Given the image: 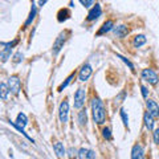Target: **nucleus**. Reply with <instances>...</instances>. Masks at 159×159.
I'll list each match as a JSON object with an SVG mask.
<instances>
[{
  "label": "nucleus",
  "instance_id": "f257e3e1",
  "mask_svg": "<svg viewBox=\"0 0 159 159\" xmlns=\"http://www.w3.org/2000/svg\"><path fill=\"white\" fill-rule=\"evenodd\" d=\"M92 114H93L94 122L98 123V125H102V123L106 121L105 106H103V102L98 97L92 99Z\"/></svg>",
  "mask_w": 159,
  "mask_h": 159
},
{
  "label": "nucleus",
  "instance_id": "f03ea898",
  "mask_svg": "<svg viewBox=\"0 0 159 159\" xmlns=\"http://www.w3.org/2000/svg\"><path fill=\"white\" fill-rule=\"evenodd\" d=\"M69 34V32L68 31H64V32H61L58 34V37L56 39V41H54V44H53V49H52V54L53 56H57V54L60 53V51L64 48V44H65V41H66V36Z\"/></svg>",
  "mask_w": 159,
  "mask_h": 159
},
{
  "label": "nucleus",
  "instance_id": "7ed1b4c3",
  "mask_svg": "<svg viewBox=\"0 0 159 159\" xmlns=\"http://www.w3.org/2000/svg\"><path fill=\"white\" fill-rule=\"evenodd\" d=\"M141 76H142V80H145V81H147L148 84H151V85H158V82H159V77H158V74L155 70H152V69L150 68H147V69H143L142 73H141Z\"/></svg>",
  "mask_w": 159,
  "mask_h": 159
},
{
  "label": "nucleus",
  "instance_id": "20e7f679",
  "mask_svg": "<svg viewBox=\"0 0 159 159\" xmlns=\"http://www.w3.org/2000/svg\"><path fill=\"white\" fill-rule=\"evenodd\" d=\"M85 98H86V92L84 88H78L76 93H74V107L81 109L85 105Z\"/></svg>",
  "mask_w": 159,
  "mask_h": 159
},
{
  "label": "nucleus",
  "instance_id": "39448f33",
  "mask_svg": "<svg viewBox=\"0 0 159 159\" xmlns=\"http://www.w3.org/2000/svg\"><path fill=\"white\" fill-rule=\"evenodd\" d=\"M92 73H93V69H92L90 64H89V62L84 64L82 68H81V70H80V73H78V81H81V82L88 81L89 77L92 76Z\"/></svg>",
  "mask_w": 159,
  "mask_h": 159
},
{
  "label": "nucleus",
  "instance_id": "423d86ee",
  "mask_svg": "<svg viewBox=\"0 0 159 159\" xmlns=\"http://www.w3.org/2000/svg\"><path fill=\"white\" fill-rule=\"evenodd\" d=\"M7 85H8V88H9V90H11L13 94H19L20 89H21V82H20V80H19L17 76L9 77Z\"/></svg>",
  "mask_w": 159,
  "mask_h": 159
},
{
  "label": "nucleus",
  "instance_id": "0eeeda50",
  "mask_svg": "<svg viewBox=\"0 0 159 159\" xmlns=\"http://www.w3.org/2000/svg\"><path fill=\"white\" fill-rule=\"evenodd\" d=\"M68 116H69V103L68 101L61 102V105H60V109H58V117H60V121L62 123H65L68 121Z\"/></svg>",
  "mask_w": 159,
  "mask_h": 159
},
{
  "label": "nucleus",
  "instance_id": "6e6552de",
  "mask_svg": "<svg viewBox=\"0 0 159 159\" xmlns=\"http://www.w3.org/2000/svg\"><path fill=\"white\" fill-rule=\"evenodd\" d=\"M101 13H102V8L97 3V4H94V6H93V8H90V11H89V13H88L86 20H88V21H94V20H97L99 16H101Z\"/></svg>",
  "mask_w": 159,
  "mask_h": 159
},
{
  "label": "nucleus",
  "instance_id": "1a4fd4ad",
  "mask_svg": "<svg viewBox=\"0 0 159 159\" xmlns=\"http://www.w3.org/2000/svg\"><path fill=\"white\" fill-rule=\"evenodd\" d=\"M146 105H147V111L150 113L154 118H158L159 117V105L158 103L155 101H152V99H147Z\"/></svg>",
  "mask_w": 159,
  "mask_h": 159
},
{
  "label": "nucleus",
  "instance_id": "9d476101",
  "mask_svg": "<svg viewBox=\"0 0 159 159\" xmlns=\"http://www.w3.org/2000/svg\"><path fill=\"white\" fill-rule=\"evenodd\" d=\"M131 159H145V151L141 145H134L131 148Z\"/></svg>",
  "mask_w": 159,
  "mask_h": 159
},
{
  "label": "nucleus",
  "instance_id": "9b49d317",
  "mask_svg": "<svg viewBox=\"0 0 159 159\" xmlns=\"http://www.w3.org/2000/svg\"><path fill=\"white\" fill-rule=\"evenodd\" d=\"M113 28H114L113 20H106V21L102 24V27L99 28V31L97 32V36H102V34H105V33H107V32H110Z\"/></svg>",
  "mask_w": 159,
  "mask_h": 159
},
{
  "label": "nucleus",
  "instance_id": "f8f14e48",
  "mask_svg": "<svg viewBox=\"0 0 159 159\" xmlns=\"http://www.w3.org/2000/svg\"><path fill=\"white\" fill-rule=\"evenodd\" d=\"M78 159H96V154L89 148H80L78 151Z\"/></svg>",
  "mask_w": 159,
  "mask_h": 159
},
{
  "label": "nucleus",
  "instance_id": "ddd939ff",
  "mask_svg": "<svg viewBox=\"0 0 159 159\" xmlns=\"http://www.w3.org/2000/svg\"><path fill=\"white\" fill-rule=\"evenodd\" d=\"M143 121H145V126L147 130L152 131L154 130V117L148 111H145V114H143Z\"/></svg>",
  "mask_w": 159,
  "mask_h": 159
},
{
  "label": "nucleus",
  "instance_id": "4468645a",
  "mask_svg": "<svg viewBox=\"0 0 159 159\" xmlns=\"http://www.w3.org/2000/svg\"><path fill=\"white\" fill-rule=\"evenodd\" d=\"M113 32H114V34H116L117 37H119V39H123L126 36V34L129 33V29H127V27L126 25H117V27H114L113 28Z\"/></svg>",
  "mask_w": 159,
  "mask_h": 159
},
{
  "label": "nucleus",
  "instance_id": "2eb2a0df",
  "mask_svg": "<svg viewBox=\"0 0 159 159\" xmlns=\"http://www.w3.org/2000/svg\"><path fill=\"white\" fill-rule=\"evenodd\" d=\"M147 43V39L145 34H137L135 37H134V41H133V45L135 48H141L142 45H145Z\"/></svg>",
  "mask_w": 159,
  "mask_h": 159
},
{
  "label": "nucleus",
  "instance_id": "dca6fc26",
  "mask_svg": "<svg viewBox=\"0 0 159 159\" xmlns=\"http://www.w3.org/2000/svg\"><path fill=\"white\" fill-rule=\"evenodd\" d=\"M53 150H54V152L57 154V157L58 158H64L65 157V148H64V145L61 142H56L53 145Z\"/></svg>",
  "mask_w": 159,
  "mask_h": 159
},
{
  "label": "nucleus",
  "instance_id": "f3484780",
  "mask_svg": "<svg viewBox=\"0 0 159 159\" xmlns=\"http://www.w3.org/2000/svg\"><path fill=\"white\" fill-rule=\"evenodd\" d=\"M4 48L2 52H0V58H2V61H7V60L11 57V51H12V48L11 47H8V45H6V44H3Z\"/></svg>",
  "mask_w": 159,
  "mask_h": 159
},
{
  "label": "nucleus",
  "instance_id": "a211bd4d",
  "mask_svg": "<svg viewBox=\"0 0 159 159\" xmlns=\"http://www.w3.org/2000/svg\"><path fill=\"white\" fill-rule=\"evenodd\" d=\"M57 16H58V17H57L58 21L62 23V21H65V20L69 19V16H70V12H69V9L62 8V9H60V12H58Z\"/></svg>",
  "mask_w": 159,
  "mask_h": 159
},
{
  "label": "nucleus",
  "instance_id": "6ab92c4d",
  "mask_svg": "<svg viewBox=\"0 0 159 159\" xmlns=\"http://www.w3.org/2000/svg\"><path fill=\"white\" fill-rule=\"evenodd\" d=\"M16 123L19 126H21L23 129L27 126V123H28V118H27V116L24 113H19L17 114V118H16Z\"/></svg>",
  "mask_w": 159,
  "mask_h": 159
},
{
  "label": "nucleus",
  "instance_id": "aec40b11",
  "mask_svg": "<svg viewBox=\"0 0 159 159\" xmlns=\"http://www.w3.org/2000/svg\"><path fill=\"white\" fill-rule=\"evenodd\" d=\"M36 13H37V8H36V6H34V4H32L31 12H29V16H28V19H27V21H25V24H24V25L28 27L29 24H31L33 20H34V17H36Z\"/></svg>",
  "mask_w": 159,
  "mask_h": 159
},
{
  "label": "nucleus",
  "instance_id": "412c9836",
  "mask_svg": "<svg viewBox=\"0 0 159 159\" xmlns=\"http://www.w3.org/2000/svg\"><path fill=\"white\" fill-rule=\"evenodd\" d=\"M9 88L7 84H0V98L2 99H7L8 98V94H9Z\"/></svg>",
  "mask_w": 159,
  "mask_h": 159
},
{
  "label": "nucleus",
  "instance_id": "4be33fe9",
  "mask_svg": "<svg viewBox=\"0 0 159 159\" xmlns=\"http://www.w3.org/2000/svg\"><path fill=\"white\" fill-rule=\"evenodd\" d=\"M74 77H76V72H73V73L70 74V76H69V77H68V78L65 80V81H64V82L61 84V85H60V86H58V92H62V90H64V89H65V88H66V86L69 85V84H70V82H72V80H73Z\"/></svg>",
  "mask_w": 159,
  "mask_h": 159
},
{
  "label": "nucleus",
  "instance_id": "5701e85b",
  "mask_svg": "<svg viewBox=\"0 0 159 159\" xmlns=\"http://www.w3.org/2000/svg\"><path fill=\"white\" fill-rule=\"evenodd\" d=\"M86 121H88V116H86V110H81L78 113V123L81 126L86 125Z\"/></svg>",
  "mask_w": 159,
  "mask_h": 159
},
{
  "label": "nucleus",
  "instance_id": "b1692460",
  "mask_svg": "<svg viewBox=\"0 0 159 159\" xmlns=\"http://www.w3.org/2000/svg\"><path fill=\"white\" fill-rule=\"evenodd\" d=\"M121 118H122L123 125L127 127V126H129V117H127V113H126L125 109H121Z\"/></svg>",
  "mask_w": 159,
  "mask_h": 159
},
{
  "label": "nucleus",
  "instance_id": "393cba45",
  "mask_svg": "<svg viewBox=\"0 0 159 159\" xmlns=\"http://www.w3.org/2000/svg\"><path fill=\"white\" fill-rule=\"evenodd\" d=\"M102 135H103V138H105V139L110 141V139H111V130H110L109 127H105V129L102 130Z\"/></svg>",
  "mask_w": 159,
  "mask_h": 159
},
{
  "label": "nucleus",
  "instance_id": "a878e982",
  "mask_svg": "<svg viewBox=\"0 0 159 159\" xmlns=\"http://www.w3.org/2000/svg\"><path fill=\"white\" fill-rule=\"evenodd\" d=\"M117 57H118V58H121V60H122V61H123V62H125V64H126V65H129V68H130V69H131V70H134V65H133V64H131L130 61H129V60H127L126 57H123V56H121V54H117Z\"/></svg>",
  "mask_w": 159,
  "mask_h": 159
},
{
  "label": "nucleus",
  "instance_id": "bb28decb",
  "mask_svg": "<svg viewBox=\"0 0 159 159\" xmlns=\"http://www.w3.org/2000/svg\"><path fill=\"white\" fill-rule=\"evenodd\" d=\"M152 137H154V142H155L157 145H159V127L154 130V133H152Z\"/></svg>",
  "mask_w": 159,
  "mask_h": 159
},
{
  "label": "nucleus",
  "instance_id": "cd10ccee",
  "mask_svg": "<svg viewBox=\"0 0 159 159\" xmlns=\"http://www.w3.org/2000/svg\"><path fill=\"white\" fill-rule=\"evenodd\" d=\"M13 61L16 62V64L20 62V61H23V53H21V52H17V53L13 56Z\"/></svg>",
  "mask_w": 159,
  "mask_h": 159
},
{
  "label": "nucleus",
  "instance_id": "c85d7f7f",
  "mask_svg": "<svg viewBox=\"0 0 159 159\" xmlns=\"http://www.w3.org/2000/svg\"><path fill=\"white\" fill-rule=\"evenodd\" d=\"M93 2H94V0H80V3H81L84 7H86V8L93 6Z\"/></svg>",
  "mask_w": 159,
  "mask_h": 159
},
{
  "label": "nucleus",
  "instance_id": "c756f323",
  "mask_svg": "<svg viewBox=\"0 0 159 159\" xmlns=\"http://www.w3.org/2000/svg\"><path fill=\"white\" fill-rule=\"evenodd\" d=\"M76 154H77V150H76V148H73V147L69 148V157H70V159H74V158H76Z\"/></svg>",
  "mask_w": 159,
  "mask_h": 159
},
{
  "label": "nucleus",
  "instance_id": "7c9ffc66",
  "mask_svg": "<svg viewBox=\"0 0 159 159\" xmlns=\"http://www.w3.org/2000/svg\"><path fill=\"white\" fill-rule=\"evenodd\" d=\"M141 90H142V96L145 97V98H147V96H148V90H147V88L146 86H141Z\"/></svg>",
  "mask_w": 159,
  "mask_h": 159
},
{
  "label": "nucleus",
  "instance_id": "2f4dec72",
  "mask_svg": "<svg viewBox=\"0 0 159 159\" xmlns=\"http://www.w3.org/2000/svg\"><path fill=\"white\" fill-rule=\"evenodd\" d=\"M47 2H48V0H39V6H40V7L45 6V4H47Z\"/></svg>",
  "mask_w": 159,
  "mask_h": 159
}]
</instances>
